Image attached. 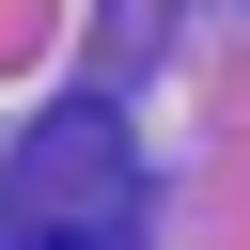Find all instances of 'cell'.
Instances as JSON below:
<instances>
[{
    "instance_id": "cell-1",
    "label": "cell",
    "mask_w": 250,
    "mask_h": 250,
    "mask_svg": "<svg viewBox=\"0 0 250 250\" xmlns=\"http://www.w3.org/2000/svg\"><path fill=\"white\" fill-rule=\"evenodd\" d=\"M0 250H141V156H125V109L62 94V109L16 141Z\"/></svg>"
}]
</instances>
